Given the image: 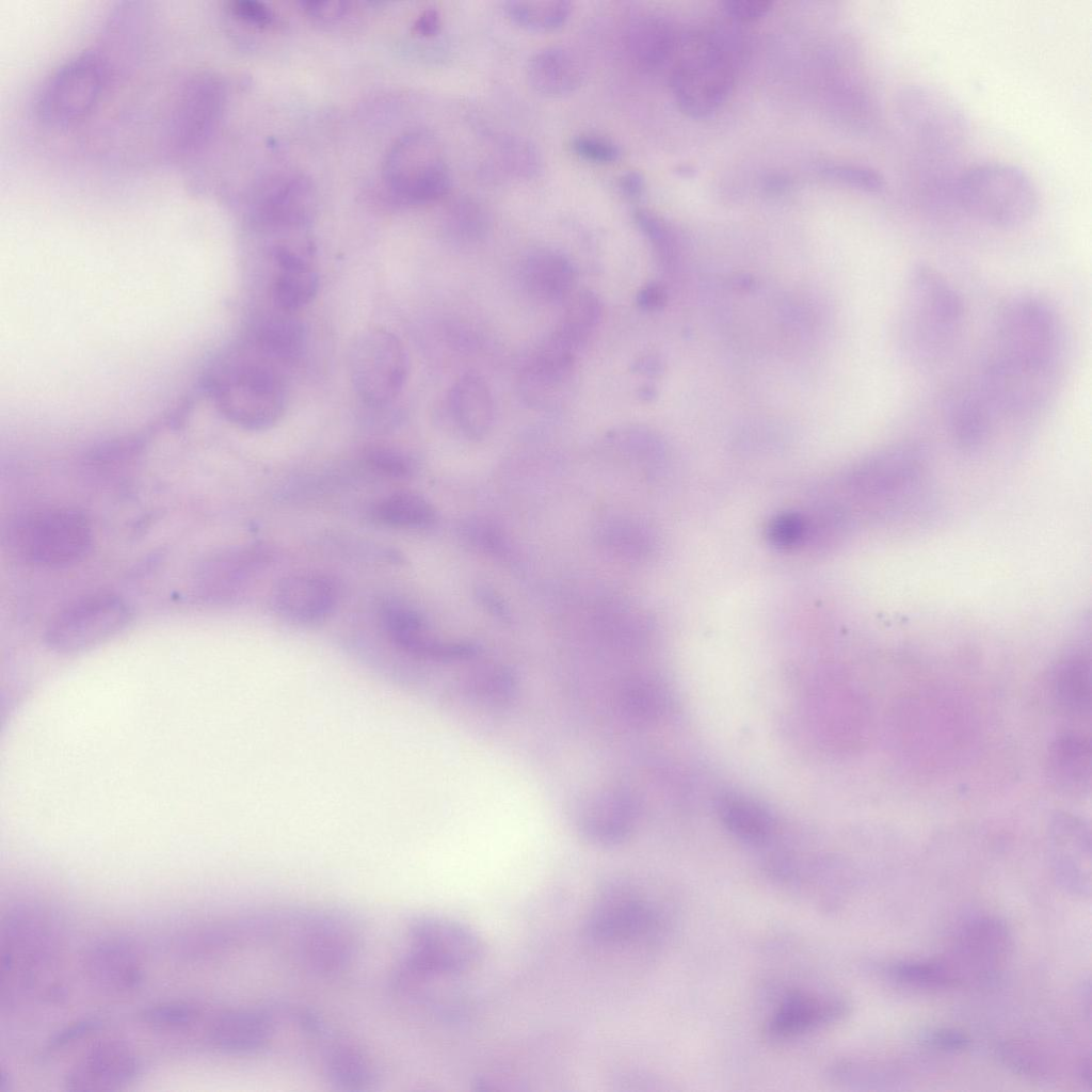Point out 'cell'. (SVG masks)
<instances>
[{"mask_svg":"<svg viewBox=\"0 0 1092 1092\" xmlns=\"http://www.w3.org/2000/svg\"><path fill=\"white\" fill-rule=\"evenodd\" d=\"M572 148L579 157L597 163H610L620 156V149L613 142L591 134L574 138Z\"/></svg>","mask_w":1092,"mask_h":1092,"instance_id":"bcb514c9","label":"cell"},{"mask_svg":"<svg viewBox=\"0 0 1092 1092\" xmlns=\"http://www.w3.org/2000/svg\"><path fill=\"white\" fill-rule=\"evenodd\" d=\"M849 1009V1002L837 995L791 991L767 1018L762 1033L772 1042L793 1040L838 1023Z\"/></svg>","mask_w":1092,"mask_h":1092,"instance_id":"2e32d148","label":"cell"},{"mask_svg":"<svg viewBox=\"0 0 1092 1092\" xmlns=\"http://www.w3.org/2000/svg\"><path fill=\"white\" fill-rule=\"evenodd\" d=\"M575 354L549 336L520 372L523 399L539 410L563 405L574 387Z\"/></svg>","mask_w":1092,"mask_h":1092,"instance_id":"e0dca14e","label":"cell"},{"mask_svg":"<svg viewBox=\"0 0 1092 1092\" xmlns=\"http://www.w3.org/2000/svg\"><path fill=\"white\" fill-rule=\"evenodd\" d=\"M637 819V804L629 792L607 789L595 793L579 812V829L591 841L615 845L631 832Z\"/></svg>","mask_w":1092,"mask_h":1092,"instance_id":"603a6c76","label":"cell"},{"mask_svg":"<svg viewBox=\"0 0 1092 1092\" xmlns=\"http://www.w3.org/2000/svg\"><path fill=\"white\" fill-rule=\"evenodd\" d=\"M723 10L732 19L740 22H752L764 17L773 5L769 0H726Z\"/></svg>","mask_w":1092,"mask_h":1092,"instance_id":"681fc988","label":"cell"},{"mask_svg":"<svg viewBox=\"0 0 1092 1092\" xmlns=\"http://www.w3.org/2000/svg\"><path fill=\"white\" fill-rule=\"evenodd\" d=\"M275 1014L267 1009L238 1008L220 1013L208 1031L210 1045L224 1054L247 1055L263 1049L276 1029Z\"/></svg>","mask_w":1092,"mask_h":1092,"instance_id":"7402d4cb","label":"cell"},{"mask_svg":"<svg viewBox=\"0 0 1092 1092\" xmlns=\"http://www.w3.org/2000/svg\"><path fill=\"white\" fill-rule=\"evenodd\" d=\"M958 200L968 214L998 228H1016L1029 223L1040 206L1038 189L1019 167L985 163L961 175Z\"/></svg>","mask_w":1092,"mask_h":1092,"instance_id":"52a82bcc","label":"cell"},{"mask_svg":"<svg viewBox=\"0 0 1092 1092\" xmlns=\"http://www.w3.org/2000/svg\"><path fill=\"white\" fill-rule=\"evenodd\" d=\"M1000 1055L1006 1063L1017 1072L1038 1075L1043 1074L1045 1071V1063L1041 1056L1026 1044L1017 1042L1006 1043L1000 1048Z\"/></svg>","mask_w":1092,"mask_h":1092,"instance_id":"7dc6e473","label":"cell"},{"mask_svg":"<svg viewBox=\"0 0 1092 1092\" xmlns=\"http://www.w3.org/2000/svg\"><path fill=\"white\" fill-rule=\"evenodd\" d=\"M1090 659L1081 652L1066 656L1054 669L1051 693L1057 705L1065 712L1075 716L1090 712Z\"/></svg>","mask_w":1092,"mask_h":1092,"instance_id":"8d00e7d4","label":"cell"},{"mask_svg":"<svg viewBox=\"0 0 1092 1092\" xmlns=\"http://www.w3.org/2000/svg\"><path fill=\"white\" fill-rule=\"evenodd\" d=\"M277 935H286L296 962L318 976L347 969L363 945L360 920L338 908H320L279 919Z\"/></svg>","mask_w":1092,"mask_h":1092,"instance_id":"8992f818","label":"cell"},{"mask_svg":"<svg viewBox=\"0 0 1092 1092\" xmlns=\"http://www.w3.org/2000/svg\"><path fill=\"white\" fill-rule=\"evenodd\" d=\"M681 172H682L684 176H686V177H689V176H691V174H693V170L690 168L689 166H684L682 170L679 168V173H681Z\"/></svg>","mask_w":1092,"mask_h":1092,"instance_id":"94428289","label":"cell"},{"mask_svg":"<svg viewBox=\"0 0 1092 1092\" xmlns=\"http://www.w3.org/2000/svg\"><path fill=\"white\" fill-rule=\"evenodd\" d=\"M603 305L598 296L583 290L569 300L563 317L552 336L576 352L583 346L599 323Z\"/></svg>","mask_w":1092,"mask_h":1092,"instance_id":"74e56055","label":"cell"},{"mask_svg":"<svg viewBox=\"0 0 1092 1092\" xmlns=\"http://www.w3.org/2000/svg\"><path fill=\"white\" fill-rule=\"evenodd\" d=\"M530 85L548 97H562L576 91L583 81L584 68L572 49L552 45L534 52L527 65Z\"/></svg>","mask_w":1092,"mask_h":1092,"instance_id":"83f0119b","label":"cell"},{"mask_svg":"<svg viewBox=\"0 0 1092 1092\" xmlns=\"http://www.w3.org/2000/svg\"><path fill=\"white\" fill-rule=\"evenodd\" d=\"M1056 871L1061 884L1074 894H1090V845L1076 822L1059 824Z\"/></svg>","mask_w":1092,"mask_h":1092,"instance_id":"d590c367","label":"cell"},{"mask_svg":"<svg viewBox=\"0 0 1092 1092\" xmlns=\"http://www.w3.org/2000/svg\"><path fill=\"white\" fill-rule=\"evenodd\" d=\"M716 812L724 828L749 845H762L771 836L774 823L770 813L751 798L724 792L716 800Z\"/></svg>","mask_w":1092,"mask_h":1092,"instance_id":"e575fe53","label":"cell"},{"mask_svg":"<svg viewBox=\"0 0 1092 1092\" xmlns=\"http://www.w3.org/2000/svg\"><path fill=\"white\" fill-rule=\"evenodd\" d=\"M371 514L378 523L395 528H424L436 520L433 505L413 492H397L382 498Z\"/></svg>","mask_w":1092,"mask_h":1092,"instance_id":"f35d334b","label":"cell"},{"mask_svg":"<svg viewBox=\"0 0 1092 1092\" xmlns=\"http://www.w3.org/2000/svg\"><path fill=\"white\" fill-rule=\"evenodd\" d=\"M142 1064L134 1050L119 1040L95 1044L67 1072L64 1085L69 1091H107L121 1089L141 1073Z\"/></svg>","mask_w":1092,"mask_h":1092,"instance_id":"ac0fdd59","label":"cell"},{"mask_svg":"<svg viewBox=\"0 0 1092 1092\" xmlns=\"http://www.w3.org/2000/svg\"><path fill=\"white\" fill-rule=\"evenodd\" d=\"M380 620L387 636L400 647L421 656L453 658L462 656L460 643L434 637L423 616L401 601H387L380 610Z\"/></svg>","mask_w":1092,"mask_h":1092,"instance_id":"484cf974","label":"cell"},{"mask_svg":"<svg viewBox=\"0 0 1092 1092\" xmlns=\"http://www.w3.org/2000/svg\"><path fill=\"white\" fill-rule=\"evenodd\" d=\"M352 386L369 407L390 405L402 392L410 358L402 341L390 331L369 327L353 339L348 354Z\"/></svg>","mask_w":1092,"mask_h":1092,"instance_id":"9c48e42d","label":"cell"},{"mask_svg":"<svg viewBox=\"0 0 1092 1092\" xmlns=\"http://www.w3.org/2000/svg\"><path fill=\"white\" fill-rule=\"evenodd\" d=\"M663 291L657 285H649L642 289L638 295L639 304L646 309H655L663 302Z\"/></svg>","mask_w":1092,"mask_h":1092,"instance_id":"9f6ffc18","label":"cell"},{"mask_svg":"<svg viewBox=\"0 0 1092 1092\" xmlns=\"http://www.w3.org/2000/svg\"><path fill=\"white\" fill-rule=\"evenodd\" d=\"M790 187V179L784 174H770L764 180V188L770 194H781Z\"/></svg>","mask_w":1092,"mask_h":1092,"instance_id":"680465c9","label":"cell"},{"mask_svg":"<svg viewBox=\"0 0 1092 1092\" xmlns=\"http://www.w3.org/2000/svg\"><path fill=\"white\" fill-rule=\"evenodd\" d=\"M251 349L253 354L238 351L221 360L205 380V388L228 421L261 431L283 417L287 391L276 365Z\"/></svg>","mask_w":1092,"mask_h":1092,"instance_id":"3957f363","label":"cell"},{"mask_svg":"<svg viewBox=\"0 0 1092 1092\" xmlns=\"http://www.w3.org/2000/svg\"><path fill=\"white\" fill-rule=\"evenodd\" d=\"M621 187L626 195L638 198L644 191V178L638 172H629L622 178Z\"/></svg>","mask_w":1092,"mask_h":1092,"instance_id":"6f0895ef","label":"cell"},{"mask_svg":"<svg viewBox=\"0 0 1092 1092\" xmlns=\"http://www.w3.org/2000/svg\"><path fill=\"white\" fill-rule=\"evenodd\" d=\"M773 531L774 539L778 540L780 543H790L799 535L801 525L798 519L786 517L776 523Z\"/></svg>","mask_w":1092,"mask_h":1092,"instance_id":"11a10c76","label":"cell"},{"mask_svg":"<svg viewBox=\"0 0 1092 1092\" xmlns=\"http://www.w3.org/2000/svg\"><path fill=\"white\" fill-rule=\"evenodd\" d=\"M101 1026L98 1018L87 1017L70 1023L54 1032L48 1040L49 1050H59L76 1041L91 1034Z\"/></svg>","mask_w":1092,"mask_h":1092,"instance_id":"c3c4849f","label":"cell"},{"mask_svg":"<svg viewBox=\"0 0 1092 1092\" xmlns=\"http://www.w3.org/2000/svg\"><path fill=\"white\" fill-rule=\"evenodd\" d=\"M821 172L828 178L869 193H879L885 187L880 173L858 164L828 163L821 167Z\"/></svg>","mask_w":1092,"mask_h":1092,"instance_id":"ee69618b","label":"cell"},{"mask_svg":"<svg viewBox=\"0 0 1092 1092\" xmlns=\"http://www.w3.org/2000/svg\"><path fill=\"white\" fill-rule=\"evenodd\" d=\"M451 415L465 435L483 437L494 420V401L486 382L479 375L461 376L449 394Z\"/></svg>","mask_w":1092,"mask_h":1092,"instance_id":"f546056e","label":"cell"},{"mask_svg":"<svg viewBox=\"0 0 1092 1092\" xmlns=\"http://www.w3.org/2000/svg\"><path fill=\"white\" fill-rule=\"evenodd\" d=\"M678 38L672 23L659 15L636 18L626 33L630 58L640 68L653 71L661 68L678 49Z\"/></svg>","mask_w":1092,"mask_h":1092,"instance_id":"f1b7e54d","label":"cell"},{"mask_svg":"<svg viewBox=\"0 0 1092 1092\" xmlns=\"http://www.w3.org/2000/svg\"><path fill=\"white\" fill-rule=\"evenodd\" d=\"M327 1081L337 1090L366 1092L379 1083V1072L370 1056L358 1045L347 1041L333 1044L324 1057Z\"/></svg>","mask_w":1092,"mask_h":1092,"instance_id":"d6a6232c","label":"cell"},{"mask_svg":"<svg viewBox=\"0 0 1092 1092\" xmlns=\"http://www.w3.org/2000/svg\"><path fill=\"white\" fill-rule=\"evenodd\" d=\"M275 275L272 299L278 310L293 314L316 296L319 277L310 260L300 251L284 244L272 250Z\"/></svg>","mask_w":1092,"mask_h":1092,"instance_id":"4316f807","label":"cell"},{"mask_svg":"<svg viewBox=\"0 0 1092 1092\" xmlns=\"http://www.w3.org/2000/svg\"><path fill=\"white\" fill-rule=\"evenodd\" d=\"M131 615L122 597L111 593L92 594L55 614L46 627L44 641L57 653L82 652L119 632Z\"/></svg>","mask_w":1092,"mask_h":1092,"instance_id":"4fadbf2b","label":"cell"},{"mask_svg":"<svg viewBox=\"0 0 1092 1092\" xmlns=\"http://www.w3.org/2000/svg\"><path fill=\"white\" fill-rule=\"evenodd\" d=\"M407 936L408 951L402 962L422 970L459 977L483 956L479 936L448 917L418 915L410 921Z\"/></svg>","mask_w":1092,"mask_h":1092,"instance_id":"30bf717a","label":"cell"},{"mask_svg":"<svg viewBox=\"0 0 1092 1092\" xmlns=\"http://www.w3.org/2000/svg\"><path fill=\"white\" fill-rule=\"evenodd\" d=\"M734 42L720 30L695 32L680 42L670 84L688 116L711 115L730 94L736 75Z\"/></svg>","mask_w":1092,"mask_h":1092,"instance_id":"277c9868","label":"cell"},{"mask_svg":"<svg viewBox=\"0 0 1092 1092\" xmlns=\"http://www.w3.org/2000/svg\"><path fill=\"white\" fill-rule=\"evenodd\" d=\"M278 310V309H277ZM251 347L275 365L296 360L305 346V331L292 314L278 310L260 319L252 332Z\"/></svg>","mask_w":1092,"mask_h":1092,"instance_id":"836d02e7","label":"cell"},{"mask_svg":"<svg viewBox=\"0 0 1092 1092\" xmlns=\"http://www.w3.org/2000/svg\"><path fill=\"white\" fill-rule=\"evenodd\" d=\"M505 11L519 26L547 31L560 27L571 14V2L565 0H510Z\"/></svg>","mask_w":1092,"mask_h":1092,"instance_id":"ab89813d","label":"cell"},{"mask_svg":"<svg viewBox=\"0 0 1092 1092\" xmlns=\"http://www.w3.org/2000/svg\"><path fill=\"white\" fill-rule=\"evenodd\" d=\"M383 178L395 196L410 204L435 202L450 189V175L437 145L421 130L395 141L384 160Z\"/></svg>","mask_w":1092,"mask_h":1092,"instance_id":"8fae6325","label":"cell"},{"mask_svg":"<svg viewBox=\"0 0 1092 1092\" xmlns=\"http://www.w3.org/2000/svg\"><path fill=\"white\" fill-rule=\"evenodd\" d=\"M364 464L372 471L392 478L411 477L415 461L403 450L385 445H372L363 452Z\"/></svg>","mask_w":1092,"mask_h":1092,"instance_id":"7bdbcfd3","label":"cell"},{"mask_svg":"<svg viewBox=\"0 0 1092 1092\" xmlns=\"http://www.w3.org/2000/svg\"><path fill=\"white\" fill-rule=\"evenodd\" d=\"M229 11L238 19L256 26H268L274 19L271 10L257 1H234L229 5Z\"/></svg>","mask_w":1092,"mask_h":1092,"instance_id":"f907efd6","label":"cell"},{"mask_svg":"<svg viewBox=\"0 0 1092 1092\" xmlns=\"http://www.w3.org/2000/svg\"><path fill=\"white\" fill-rule=\"evenodd\" d=\"M662 916L654 903L628 887H607L591 909L585 931L599 944H630L657 935Z\"/></svg>","mask_w":1092,"mask_h":1092,"instance_id":"5bb4252c","label":"cell"},{"mask_svg":"<svg viewBox=\"0 0 1092 1092\" xmlns=\"http://www.w3.org/2000/svg\"><path fill=\"white\" fill-rule=\"evenodd\" d=\"M1064 355L1056 309L1041 296L1017 295L1000 310L980 373L965 390L993 429L1000 419L1029 420L1053 401Z\"/></svg>","mask_w":1092,"mask_h":1092,"instance_id":"6da1fadb","label":"cell"},{"mask_svg":"<svg viewBox=\"0 0 1092 1092\" xmlns=\"http://www.w3.org/2000/svg\"><path fill=\"white\" fill-rule=\"evenodd\" d=\"M623 704L636 720L652 721L661 717L668 705V695L660 682L636 679L625 688Z\"/></svg>","mask_w":1092,"mask_h":1092,"instance_id":"60d3db41","label":"cell"},{"mask_svg":"<svg viewBox=\"0 0 1092 1092\" xmlns=\"http://www.w3.org/2000/svg\"><path fill=\"white\" fill-rule=\"evenodd\" d=\"M452 224L459 236L476 241L484 236L487 218L482 207L476 202L464 200L457 204L452 215Z\"/></svg>","mask_w":1092,"mask_h":1092,"instance_id":"f6af8a7d","label":"cell"},{"mask_svg":"<svg viewBox=\"0 0 1092 1092\" xmlns=\"http://www.w3.org/2000/svg\"><path fill=\"white\" fill-rule=\"evenodd\" d=\"M1048 770L1053 781L1066 791L1087 789L1091 775V746L1088 737L1067 732L1053 740L1048 748Z\"/></svg>","mask_w":1092,"mask_h":1092,"instance_id":"1f68e13d","label":"cell"},{"mask_svg":"<svg viewBox=\"0 0 1092 1092\" xmlns=\"http://www.w3.org/2000/svg\"><path fill=\"white\" fill-rule=\"evenodd\" d=\"M1012 950L1006 925L984 917L965 926L942 957L931 959L938 990L979 985L1001 973Z\"/></svg>","mask_w":1092,"mask_h":1092,"instance_id":"ba28073f","label":"cell"},{"mask_svg":"<svg viewBox=\"0 0 1092 1092\" xmlns=\"http://www.w3.org/2000/svg\"><path fill=\"white\" fill-rule=\"evenodd\" d=\"M924 466L920 451L912 446H894L876 455L860 470V487L869 496L893 499L908 493L918 481Z\"/></svg>","mask_w":1092,"mask_h":1092,"instance_id":"cb8c5ba5","label":"cell"},{"mask_svg":"<svg viewBox=\"0 0 1092 1092\" xmlns=\"http://www.w3.org/2000/svg\"><path fill=\"white\" fill-rule=\"evenodd\" d=\"M92 525L84 513L68 507L44 508L19 515L4 540L18 560L42 567H65L82 561L93 546Z\"/></svg>","mask_w":1092,"mask_h":1092,"instance_id":"5b68a950","label":"cell"},{"mask_svg":"<svg viewBox=\"0 0 1092 1092\" xmlns=\"http://www.w3.org/2000/svg\"><path fill=\"white\" fill-rule=\"evenodd\" d=\"M440 25V18L438 12L434 9H428L420 14L414 25V30L420 35L430 36L434 35Z\"/></svg>","mask_w":1092,"mask_h":1092,"instance_id":"db71d44e","label":"cell"},{"mask_svg":"<svg viewBox=\"0 0 1092 1092\" xmlns=\"http://www.w3.org/2000/svg\"><path fill=\"white\" fill-rule=\"evenodd\" d=\"M109 73L108 62L99 53L87 51L70 59L43 85L36 103L38 116L54 126L83 118L97 102Z\"/></svg>","mask_w":1092,"mask_h":1092,"instance_id":"7c38bea8","label":"cell"},{"mask_svg":"<svg viewBox=\"0 0 1092 1092\" xmlns=\"http://www.w3.org/2000/svg\"><path fill=\"white\" fill-rule=\"evenodd\" d=\"M271 557V551L260 545L218 553L200 571V590L213 600L234 599L269 564Z\"/></svg>","mask_w":1092,"mask_h":1092,"instance_id":"ffe728a7","label":"cell"},{"mask_svg":"<svg viewBox=\"0 0 1092 1092\" xmlns=\"http://www.w3.org/2000/svg\"><path fill=\"white\" fill-rule=\"evenodd\" d=\"M10 1086H11V1077H10V1075H9V1073L6 1071L2 1070L1 1071V1078H0V1090L2 1092H5V1091L10 1090Z\"/></svg>","mask_w":1092,"mask_h":1092,"instance_id":"91938a15","label":"cell"},{"mask_svg":"<svg viewBox=\"0 0 1092 1092\" xmlns=\"http://www.w3.org/2000/svg\"><path fill=\"white\" fill-rule=\"evenodd\" d=\"M90 982L108 993H124L136 989L144 971L140 953L123 938H107L92 945L83 961Z\"/></svg>","mask_w":1092,"mask_h":1092,"instance_id":"44dd1931","label":"cell"},{"mask_svg":"<svg viewBox=\"0 0 1092 1092\" xmlns=\"http://www.w3.org/2000/svg\"><path fill=\"white\" fill-rule=\"evenodd\" d=\"M199 1015L200 1009L194 1003L167 1001L147 1006L139 1012L138 1018L152 1029L178 1030L194 1024Z\"/></svg>","mask_w":1092,"mask_h":1092,"instance_id":"b9f144b4","label":"cell"},{"mask_svg":"<svg viewBox=\"0 0 1092 1092\" xmlns=\"http://www.w3.org/2000/svg\"><path fill=\"white\" fill-rule=\"evenodd\" d=\"M277 611L296 623H315L326 617L338 600V588L327 575L316 572L284 577L273 594Z\"/></svg>","mask_w":1092,"mask_h":1092,"instance_id":"d6986e66","label":"cell"},{"mask_svg":"<svg viewBox=\"0 0 1092 1092\" xmlns=\"http://www.w3.org/2000/svg\"><path fill=\"white\" fill-rule=\"evenodd\" d=\"M305 6L310 15L321 19L340 17L347 10V4L338 1H308Z\"/></svg>","mask_w":1092,"mask_h":1092,"instance_id":"f5cc1de1","label":"cell"},{"mask_svg":"<svg viewBox=\"0 0 1092 1092\" xmlns=\"http://www.w3.org/2000/svg\"><path fill=\"white\" fill-rule=\"evenodd\" d=\"M896 336L911 362L930 366L953 347L964 319L963 300L954 286L935 269L915 267L901 293Z\"/></svg>","mask_w":1092,"mask_h":1092,"instance_id":"7a4b0ae2","label":"cell"},{"mask_svg":"<svg viewBox=\"0 0 1092 1092\" xmlns=\"http://www.w3.org/2000/svg\"><path fill=\"white\" fill-rule=\"evenodd\" d=\"M896 109L906 131L925 145L952 147L966 134L967 123L962 110L936 90L918 85L905 87L897 97Z\"/></svg>","mask_w":1092,"mask_h":1092,"instance_id":"9a60e30c","label":"cell"},{"mask_svg":"<svg viewBox=\"0 0 1092 1092\" xmlns=\"http://www.w3.org/2000/svg\"><path fill=\"white\" fill-rule=\"evenodd\" d=\"M316 196V190L308 178L303 175L287 176L272 183L260 197L256 218L268 227L303 226L315 212Z\"/></svg>","mask_w":1092,"mask_h":1092,"instance_id":"d4e9b609","label":"cell"},{"mask_svg":"<svg viewBox=\"0 0 1092 1092\" xmlns=\"http://www.w3.org/2000/svg\"><path fill=\"white\" fill-rule=\"evenodd\" d=\"M521 276L528 292L546 302L564 300L576 283V272L571 261L550 250H539L530 254L523 264Z\"/></svg>","mask_w":1092,"mask_h":1092,"instance_id":"4dcf8cb0","label":"cell"},{"mask_svg":"<svg viewBox=\"0 0 1092 1092\" xmlns=\"http://www.w3.org/2000/svg\"><path fill=\"white\" fill-rule=\"evenodd\" d=\"M927 1041L935 1048L948 1051H959L968 1047L969 1039L962 1031L942 1028L932 1031Z\"/></svg>","mask_w":1092,"mask_h":1092,"instance_id":"816d5d0a","label":"cell"}]
</instances>
